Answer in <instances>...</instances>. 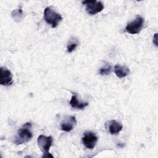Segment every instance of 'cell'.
<instances>
[{
	"instance_id": "obj_1",
	"label": "cell",
	"mask_w": 158,
	"mask_h": 158,
	"mask_svg": "<svg viewBox=\"0 0 158 158\" xmlns=\"http://www.w3.org/2000/svg\"><path fill=\"white\" fill-rule=\"evenodd\" d=\"M31 127V123L30 122L25 123L23 127L19 129L17 136L15 138L14 143L17 145L23 144L29 142L32 137L33 134L30 130Z\"/></svg>"
},
{
	"instance_id": "obj_2",
	"label": "cell",
	"mask_w": 158,
	"mask_h": 158,
	"mask_svg": "<svg viewBox=\"0 0 158 158\" xmlns=\"http://www.w3.org/2000/svg\"><path fill=\"white\" fill-rule=\"evenodd\" d=\"M53 138L51 136H46L43 135H40L37 138V144L43 152L42 157H54L49 153V149L52 145Z\"/></svg>"
},
{
	"instance_id": "obj_3",
	"label": "cell",
	"mask_w": 158,
	"mask_h": 158,
	"mask_svg": "<svg viewBox=\"0 0 158 158\" xmlns=\"http://www.w3.org/2000/svg\"><path fill=\"white\" fill-rule=\"evenodd\" d=\"M44 19L52 28H56L62 20V17L50 7H46L44 10Z\"/></svg>"
},
{
	"instance_id": "obj_4",
	"label": "cell",
	"mask_w": 158,
	"mask_h": 158,
	"mask_svg": "<svg viewBox=\"0 0 158 158\" xmlns=\"http://www.w3.org/2000/svg\"><path fill=\"white\" fill-rule=\"evenodd\" d=\"M144 23V19L140 15H137L133 20L127 23L125 27V31L131 35L138 34L143 28Z\"/></svg>"
},
{
	"instance_id": "obj_5",
	"label": "cell",
	"mask_w": 158,
	"mask_h": 158,
	"mask_svg": "<svg viewBox=\"0 0 158 158\" xmlns=\"http://www.w3.org/2000/svg\"><path fill=\"white\" fill-rule=\"evenodd\" d=\"M82 4L86 6V11L90 15H95L101 12L104 8L103 3L96 0L84 1Z\"/></svg>"
},
{
	"instance_id": "obj_6",
	"label": "cell",
	"mask_w": 158,
	"mask_h": 158,
	"mask_svg": "<svg viewBox=\"0 0 158 158\" xmlns=\"http://www.w3.org/2000/svg\"><path fill=\"white\" fill-rule=\"evenodd\" d=\"M98 138L95 133L91 131H86L81 138L83 145L88 149H93L98 141Z\"/></svg>"
},
{
	"instance_id": "obj_7",
	"label": "cell",
	"mask_w": 158,
	"mask_h": 158,
	"mask_svg": "<svg viewBox=\"0 0 158 158\" xmlns=\"http://www.w3.org/2000/svg\"><path fill=\"white\" fill-rule=\"evenodd\" d=\"M0 83L2 86H9L13 82V75L12 72L6 67H1L0 68Z\"/></svg>"
},
{
	"instance_id": "obj_8",
	"label": "cell",
	"mask_w": 158,
	"mask_h": 158,
	"mask_svg": "<svg viewBox=\"0 0 158 158\" xmlns=\"http://www.w3.org/2000/svg\"><path fill=\"white\" fill-rule=\"evenodd\" d=\"M77 124V120L75 116H69L65 118L60 124V130L66 132H70Z\"/></svg>"
},
{
	"instance_id": "obj_9",
	"label": "cell",
	"mask_w": 158,
	"mask_h": 158,
	"mask_svg": "<svg viewBox=\"0 0 158 158\" xmlns=\"http://www.w3.org/2000/svg\"><path fill=\"white\" fill-rule=\"evenodd\" d=\"M107 128L111 135H117L123 128V125L121 123L117 122L115 120H112L106 123Z\"/></svg>"
},
{
	"instance_id": "obj_10",
	"label": "cell",
	"mask_w": 158,
	"mask_h": 158,
	"mask_svg": "<svg viewBox=\"0 0 158 158\" xmlns=\"http://www.w3.org/2000/svg\"><path fill=\"white\" fill-rule=\"evenodd\" d=\"M114 70L116 76L119 78H124L128 76L130 73V69L127 66L121 65L119 64H117L114 66Z\"/></svg>"
},
{
	"instance_id": "obj_11",
	"label": "cell",
	"mask_w": 158,
	"mask_h": 158,
	"mask_svg": "<svg viewBox=\"0 0 158 158\" xmlns=\"http://www.w3.org/2000/svg\"><path fill=\"white\" fill-rule=\"evenodd\" d=\"M70 105L72 108L77 109H83L85 108L86 106H88V102H81L79 101L77 99V97L75 94H73L70 101L69 102Z\"/></svg>"
},
{
	"instance_id": "obj_12",
	"label": "cell",
	"mask_w": 158,
	"mask_h": 158,
	"mask_svg": "<svg viewBox=\"0 0 158 158\" xmlns=\"http://www.w3.org/2000/svg\"><path fill=\"white\" fill-rule=\"evenodd\" d=\"M23 14L22 9L19 8L18 9H14L11 12V17L14 21L19 22L23 18Z\"/></svg>"
},
{
	"instance_id": "obj_13",
	"label": "cell",
	"mask_w": 158,
	"mask_h": 158,
	"mask_svg": "<svg viewBox=\"0 0 158 158\" xmlns=\"http://www.w3.org/2000/svg\"><path fill=\"white\" fill-rule=\"evenodd\" d=\"M112 72V67L110 65L107 64L104 67L100 68L99 73L101 75H108Z\"/></svg>"
},
{
	"instance_id": "obj_14",
	"label": "cell",
	"mask_w": 158,
	"mask_h": 158,
	"mask_svg": "<svg viewBox=\"0 0 158 158\" xmlns=\"http://www.w3.org/2000/svg\"><path fill=\"white\" fill-rule=\"evenodd\" d=\"M78 44V42L77 40H70L67 44V52H73L77 48Z\"/></svg>"
},
{
	"instance_id": "obj_15",
	"label": "cell",
	"mask_w": 158,
	"mask_h": 158,
	"mask_svg": "<svg viewBox=\"0 0 158 158\" xmlns=\"http://www.w3.org/2000/svg\"><path fill=\"white\" fill-rule=\"evenodd\" d=\"M157 33H156L153 36V43L155 44L156 46H157Z\"/></svg>"
}]
</instances>
